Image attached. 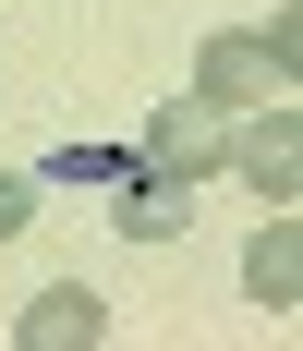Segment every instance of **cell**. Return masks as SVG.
<instances>
[{"label":"cell","instance_id":"4","mask_svg":"<svg viewBox=\"0 0 303 351\" xmlns=\"http://www.w3.org/2000/svg\"><path fill=\"white\" fill-rule=\"evenodd\" d=\"M98 327H109V303H98L85 279H61V291H36L25 315H12V339H25V351H85Z\"/></svg>","mask_w":303,"mask_h":351},{"label":"cell","instance_id":"1","mask_svg":"<svg viewBox=\"0 0 303 351\" xmlns=\"http://www.w3.org/2000/svg\"><path fill=\"white\" fill-rule=\"evenodd\" d=\"M291 61H303V12H267V36H206L194 97L206 109H267V97H291Z\"/></svg>","mask_w":303,"mask_h":351},{"label":"cell","instance_id":"3","mask_svg":"<svg viewBox=\"0 0 303 351\" xmlns=\"http://www.w3.org/2000/svg\"><path fill=\"white\" fill-rule=\"evenodd\" d=\"M218 158H231V170L267 194V206H303V109H291V97H267L231 145H218Z\"/></svg>","mask_w":303,"mask_h":351},{"label":"cell","instance_id":"6","mask_svg":"<svg viewBox=\"0 0 303 351\" xmlns=\"http://www.w3.org/2000/svg\"><path fill=\"white\" fill-rule=\"evenodd\" d=\"M109 194H122V243H170V230H182V194H194V182H158V170H122L109 182Z\"/></svg>","mask_w":303,"mask_h":351},{"label":"cell","instance_id":"5","mask_svg":"<svg viewBox=\"0 0 303 351\" xmlns=\"http://www.w3.org/2000/svg\"><path fill=\"white\" fill-rule=\"evenodd\" d=\"M243 291H255L267 315L303 303V218H291V206H267V230H255V254H243Z\"/></svg>","mask_w":303,"mask_h":351},{"label":"cell","instance_id":"7","mask_svg":"<svg viewBox=\"0 0 303 351\" xmlns=\"http://www.w3.org/2000/svg\"><path fill=\"white\" fill-rule=\"evenodd\" d=\"M134 170V158H122V145H61V182H85V194H109V182Z\"/></svg>","mask_w":303,"mask_h":351},{"label":"cell","instance_id":"8","mask_svg":"<svg viewBox=\"0 0 303 351\" xmlns=\"http://www.w3.org/2000/svg\"><path fill=\"white\" fill-rule=\"evenodd\" d=\"M25 218H36V194H25V182H12V170H0V243H12Z\"/></svg>","mask_w":303,"mask_h":351},{"label":"cell","instance_id":"2","mask_svg":"<svg viewBox=\"0 0 303 351\" xmlns=\"http://www.w3.org/2000/svg\"><path fill=\"white\" fill-rule=\"evenodd\" d=\"M218 145H231V121L206 97H170V109H146V134H134V170H158V182H206L218 170Z\"/></svg>","mask_w":303,"mask_h":351}]
</instances>
